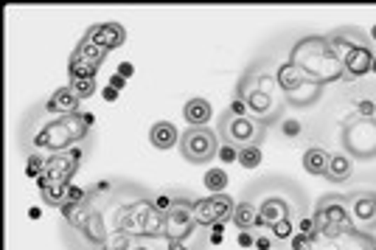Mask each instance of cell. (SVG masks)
I'll use <instances>...</instances> for the list:
<instances>
[{
    "mask_svg": "<svg viewBox=\"0 0 376 250\" xmlns=\"http://www.w3.org/2000/svg\"><path fill=\"white\" fill-rule=\"evenodd\" d=\"M90 124L93 115L90 113H56L48 101L39 104V110H31L20 127V144L28 149V155H59L70 146H76L79 141H84L90 135Z\"/></svg>",
    "mask_w": 376,
    "mask_h": 250,
    "instance_id": "6da1fadb",
    "label": "cell"
},
{
    "mask_svg": "<svg viewBox=\"0 0 376 250\" xmlns=\"http://www.w3.org/2000/svg\"><path fill=\"white\" fill-rule=\"evenodd\" d=\"M236 96L247 104V113L261 124V127H270L275 124L284 110H287V96L275 79L272 70H258L256 65L244 70V76L239 79L236 85Z\"/></svg>",
    "mask_w": 376,
    "mask_h": 250,
    "instance_id": "7a4b0ae2",
    "label": "cell"
},
{
    "mask_svg": "<svg viewBox=\"0 0 376 250\" xmlns=\"http://www.w3.org/2000/svg\"><path fill=\"white\" fill-rule=\"evenodd\" d=\"M326 42L332 48V54L337 56L340 68H343V76H365L371 73V62H374V45H371V37H365L360 28H351V25H343V28H334L326 34Z\"/></svg>",
    "mask_w": 376,
    "mask_h": 250,
    "instance_id": "3957f363",
    "label": "cell"
},
{
    "mask_svg": "<svg viewBox=\"0 0 376 250\" xmlns=\"http://www.w3.org/2000/svg\"><path fill=\"white\" fill-rule=\"evenodd\" d=\"M219 127H216V135L222 144L227 146H261L264 138H267V127H261L253 115H233V113H219L216 115Z\"/></svg>",
    "mask_w": 376,
    "mask_h": 250,
    "instance_id": "277c9868",
    "label": "cell"
},
{
    "mask_svg": "<svg viewBox=\"0 0 376 250\" xmlns=\"http://www.w3.org/2000/svg\"><path fill=\"white\" fill-rule=\"evenodd\" d=\"M343 146L354 161H376V118H360L343 124Z\"/></svg>",
    "mask_w": 376,
    "mask_h": 250,
    "instance_id": "5b68a950",
    "label": "cell"
},
{
    "mask_svg": "<svg viewBox=\"0 0 376 250\" xmlns=\"http://www.w3.org/2000/svg\"><path fill=\"white\" fill-rule=\"evenodd\" d=\"M219 146H222V141H219V135L213 130H208V127H188L186 132L180 135V146L177 149H180L186 163L199 166V163H211L219 155Z\"/></svg>",
    "mask_w": 376,
    "mask_h": 250,
    "instance_id": "8992f818",
    "label": "cell"
},
{
    "mask_svg": "<svg viewBox=\"0 0 376 250\" xmlns=\"http://www.w3.org/2000/svg\"><path fill=\"white\" fill-rule=\"evenodd\" d=\"M82 166V152L76 146L59 152V155H51L45 161V172L37 177V186L45 189L51 183H70V177L76 175V169Z\"/></svg>",
    "mask_w": 376,
    "mask_h": 250,
    "instance_id": "52a82bcc",
    "label": "cell"
},
{
    "mask_svg": "<svg viewBox=\"0 0 376 250\" xmlns=\"http://www.w3.org/2000/svg\"><path fill=\"white\" fill-rule=\"evenodd\" d=\"M196 231V220H194V200H186L177 194L175 208L163 217V237L169 242H186L188 237Z\"/></svg>",
    "mask_w": 376,
    "mask_h": 250,
    "instance_id": "ba28073f",
    "label": "cell"
},
{
    "mask_svg": "<svg viewBox=\"0 0 376 250\" xmlns=\"http://www.w3.org/2000/svg\"><path fill=\"white\" fill-rule=\"evenodd\" d=\"M256 206V211H258V228H272L275 223H281V220H287V217H295L298 220V214L303 211L301 206H303V200H289L287 194H264V200L261 203H253Z\"/></svg>",
    "mask_w": 376,
    "mask_h": 250,
    "instance_id": "9c48e42d",
    "label": "cell"
},
{
    "mask_svg": "<svg viewBox=\"0 0 376 250\" xmlns=\"http://www.w3.org/2000/svg\"><path fill=\"white\" fill-rule=\"evenodd\" d=\"M233 208H236V203L225 192L222 194H208L202 200H194V220L202 228H213V225H222L225 220H230Z\"/></svg>",
    "mask_w": 376,
    "mask_h": 250,
    "instance_id": "30bf717a",
    "label": "cell"
},
{
    "mask_svg": "<svg viewBox=\"0 0 376 250\" xmlns=\"http://www.w3.org/2000/svg\"><path fill=\"white\" fill-rule=\"evenodd\" d=\"M346 203V197H320L318 200V206H315V223H318V228H323L326 234H332V231H343V228H349V225H354L351 223V217H349V208L343 206Z\"/></svg>",
    "mask_w": 376,
    "mask_h": 250,
    "instance_id": "8fae6325",
    "label": "cell"
},
{
    "mask_svg": "<svg viewBox=\"0 0 376 250\" xmlns=\"http://www.w3.org/2000/svg\"><path fill=\"white\" fill-rule=\"evenodd\" d=\"M351 223L360 231H376V192H354L346 197Z\"/></svg>",
    "mask_w": 376,
    "mask_h": 250,
    "instance_id": "7c38bea8",
    "label": "cell"
},
{
    "mask_svg": "<svg viewBox=\"0 0 376 250\" xmlns=\"http://www.w3.org/2000/svg\"><path fill=\"white\" fill-rule=\"evenodd\" d=\"M275 79H278V85H281V90H284V96H287V101L292 104V99H295V93H301V90H306V87H320V85H315L312 79H309V73L301 68V65H295V62H284L278 70H275Z\"/></svg>",
    "mask_w": 376,
    "mask_h": 250,
    "instance_id": "4fadbf2b",
    "label": "cell"
},
{
    "mask_svg": "<svg viewBox=\"0 0 376 250\" xmlns=\"http://www.w3.org/2000/svg\"><path fill=\"white\" fill-rule=\"evenodd\" d=\"M82 39L90 42V45H99V48H104V51H113V48L124 45L127 31H124V25H118V23H96V25H90V28L84 31Z\"/></svg>",
    "mask_w": 376,
    "mask_h": 250,
    "instance_id": "5bb4252c",
    "label": "cell"
},
{
    "mask_svg": "<svg viewBox=\"0 0 376 250\" xmlns=\"http://www.w3.org/2000/svg\"><path fill=\"white\" fill-rule=\"evenodd\" d=\"M180 135H183V132H180L172 121H158V124H152V130H149V141H152V146L161 149V152L180 146Z\"/></svg>",
    "mask_w": 376,
    "mask_h": 250,
    "instance_id": "9a60e30c",
    "label": "cell"
},
{
    "mask_svg": "<svg viewBox=\"0 0 376 250\" xmlns=\"http://www.w3.org/2000/svg\"><path fill=\"white\" fill-rule=\"evenodd\" d=\"M183 118L188 121V127H205L211 118H213V107L208 99L202 96H194L183 104Z\"/></svg>",
    "mask_w": 376,
    "mask_h": 250,
    "instance_id": "2e32d148",
    "label": "cell"
},
{
    "mask_svg": "<svg viewBox=\"0 0 376 250\" xmlns=\"http://www.w3.org/2000/svg\"><path fill=\"white\" fill-rule=\"evenodd\" d=\"M351 175H354V161H351L346 152H332L326 177H329L332 183H346Z\"/></svg>",
    "mask_w": 376,
    "mask_h": 250,
    "instance_id": "e0dca14e",
    "label": "cell"
},
{
    "mask_svg": "<svg viewBox=\"0 0 376 250\" xmlns=\"http://www.w3.org/2000/svg\"><path fill=\"white\" fill-rule=\"evenodd\" d=\"M79 96L70 90V85L68 87H56L54 93H51V99H48V104L56 110V113H68V115H73V113H79Z\"/></svg>",
    "mask_w": 376,
    "mask_h": 250,
    "instance_id": "ac0fdd59",
    "label": "cell"
},
{
    "mask_svg": "<svg viewBox=\"0 0 376 250\" xmlns=\"http://www.w3.org/2000/svg\"><path fill=\"white\" fill-rule=\"evenodd\" d=\"M230 220H233V225H236L239 231H256V228H258V211H256V206L247 203V200L236 203Z\"/></svg>",
    "mask_w": 376,
    "mask_h": 250,
    "instance_id": "d6986e66",
    "label": "cell"
},
{
    "mask_svg": "<svg viewBox=\"0 0 376 250\" xmlns=\"http://www.w3.org/2000/svg\"><path fill=\"white\" fill-rule=\"evenodd\" d=\"M329 158H332V152H326L323 146H309V149L303 152V169H306L309 175H323V177H326Z\"/></svg>",
    "mask_w": 376,
    "mask_h": 250,
    "instance_id": "ffe728a7",
    "label": "cell"
},
{
    "mask_svg": "<svg viewBox=\"0 0 376 250\" xmlns=\"http://www.w3.org/2000/svg\"><path fill=\"white\" fill-rule=\"evenodd\" d=\"M68 186L70 183H51L45 189H39V197L45 206H54V208H62L68 203Z\"/></svg>",
    "mask_w": 376,
    "mask_h": 250,
    "instance_id": "44dd1931",
    "label": "cell"
},
{
    "mask_svg": "<svg viewBox=\"0 0 376 250\" xmlns=\"http://www.w3.org/2000/svg\"><path fill=\"white\" fill-rule=\"evenodd\" d=\"M68 73H70V79H96V73H99V65H93V62H87V59H82V56H70V65H68Z\"/></svg>",
    "mask_w": 376,
    "mask_h": 250,
    "instance_id": "7402d4cb",
    "label": "cell"
},
{
    "mask_svg": "<svg viewBox=\"0 0 376 250\" xmlns=\"http://www.w3.org/2000/svg\"><path fill=\"white\" fill-rule=\"evenodd\" d=\"M73 54H76V56H82V59H87V62H93V65H99V68H101V62H104V59H107V54H110V51H104V48H99V45H90V42H84V39H82V42H79V48H76V51H73Z\"/></svg>",
    "mask_w": 376,
    "mask_h": 250,
    "instance_id": "603a6c76",
    "label": "cell"
},
{
    "mask_svg": "<svg viewBox=\"0 0 376 250\" xmlns=\"http://www.w3.org/2000/svg\"><path fill=\"white\" fill-rule=\"evenodd\" d=\"M295 231H298V220H295V217H287V220H281V223H275V225L270 228L272 239H278V242L292 239V237H295Z\"/></svg>",
    "mask_w": 376,
    "mask_h": 250,
    "instance_id": "cb8c5ba5",
    "label": "cell"
},
{
    "mask_svg": "<svg viewBox=\"0 0 376 250\" xmlns=\"http://www.w3.org/2000/svg\"><path fill=\"white\" fill-rule=\"evenodd\" d=\"M175 203H177V194H169V192H161V194H155L152 197V211L155 214H161V217H166L172 208H175Z\"/></svg>",
    "mask_w": 376,
    "mask_h": 250,
    "instance_id": "d4e9b609",
    "label": "cell"
},
{
    "mask_svg": "<svg viewBox=\"0 0 376 250\" xmlns=\"http://www.w3.org/2000/svg\"><path fill=\"white\" fill-rule=\"evenodd\" d=\"M236 163H242L244 169H256L261 163V146H242Z\"/></svg>",
    "mask_w": 376,
    "mask_h": 250,
    "instance_id": "484cf974",
    "label": "cell"
},
{
    "mask_svg": "<svg viewBox=\"0 0 376 250\" xmlns=\"http://www.w3.org/2000/svg\"><path fill=\"white\" fill-rule=\"evenodd\" d=\"M205 186L211 189V194H222L225 186H227V175H225L222 169H211V172L205 175Z\"/></svg>",
    "mask_w": 376,
    "mask_h": 250,
    "instance_id": "4316f807",
    "label": "cell"
},
{
    "mask_svg": "<svg viewBox=\"0 0 376 250\" xmlns=\"http://www.w3.org/2000/svg\"><path fill=\"white\" fill-rule=\"evenodd\" d=\"M70 90L79 99H90L96 93V79H70Z\"/></svg>",
    "mask_w": 376,
    "mask_h": 250,
    "instance_id": "83f0119b",
    "label": "cell"
},
{
    "mask_svg": "<svg viewBox=\"0 0 376 250\" xmlns=\"http://www.w3.org/2000/svg\"><path fill=\"white\" fill-rule=\"evenodd\" d=\"M45 161H48V158H42V155H37V152H34V155H28V163H25V175L37 180V177H39V175L45 172Z\"/></svg>",
    "mask_w": 376,
    "mask_h": 250,
    "instance_id": "f1b7e54d",
    "label": "cell"
},
{
    "mask_svg": "<svg viewBox=\"0 0 376 250\" xmlns=\"http://www.w3.org/2000/svg\"><path fill=\"white\" fill-rule=\"evenodd\" d=\"M84 200H87V192L70 183V186H68V203H65V206H82Z\"/></svg>",
    "mask_w": 376,
    "mask_h": 250,
    "instance_id": "f546056e",
    "label": "cell"
},
{
    "mask_svg": "<svg viewBox=\"0 0 376 250\" xmlns=\"http://www.w3.org/2000/svg\"><path fill=\"white\" fill-rule=\"evenodd\" d=\"M219 158H222L225 163H236V161H239V149H236V146L222 144V146H219Z\"/></svg>",
    "mask_w": 376,
    "mask_h": 250,
    "instance_id": "4dcf8cb0",
    "label": "cell"
},
{
    "mask_svg": "<svg viewBox=\"0 0 376 250\" xmlns=\"http://www.w3.org/2000/svg\"><path fill=\"white\" fill-rule=\"evenodd\" d=\"M315 228H318V223H315V214H312V217H301V220H298V231H301V234L312 237V234H315Z\"/></svg>",
    "mask_w": 376,
    "mask_h": 250,
    "instance_id": "1f68e13d",
    "label": "cell"
},
{
    "mask_svg": "<svg viewBox=\"0 0 376 250\" xmlns=\"http://www.w3.org/2000/svg\"><path fill=\"white\" fill-rule=\"evenodd\" d=\"M292 248L295 250H312V237H306V234H295V237H292Z\"/></svg>",
    "mask_w": 376,
    "mask_h": 250,
    "instance_id": "d6a6232c",
    "label": "cell"
},
{
    "mask_svg": "<svg viewBox=\"0 0 376 250\" xmlns=\"http://www.w3.org/2000/svg\"><path fill=\"white\" fill-rule=\"evenodd\" d=\"M227 113H233V115H250V113H247V104H244L239 96H236V99L227 104Z\"/></svg>",
    "mask_w": 376,
    "mask_h": 250,
    "instance_id": "836d02e7",
    "label": "cell"
},
{
    "mask_svg": "<svg viewBox=\"0 0 376 250\" xmlns=\"http://www.w3.org/2000/svg\"><path fill=\"white\" fill-rule=\"evenodd\" d=\"M130 250H161L155 245V239H132Z\"/></svg>",
    "mask_w": 376,
    "mask_h": 250,
    "instance_id": "e575fe53",
    "label": "cell"
},
{
    "mask_svg": "<svg viewBox=\"0 0 376 250\" xmlns=\"http://www.w3.org/2000/svg\"><path fill=\"white\" fill-rule=\"evenodd\" d=\"M281 130H284V135H292V141L301 135V124H298V121H287Z\"/></svg>",
    "mask_w": 376,
    "mask_h": 250,
    "instance_id": "d590c367",
    "label": "cell"
},
{
    "mask_svg": "<svg viewBox=\"0 0 376 250\" xmlns=\"http://www.w3.org/2000/svg\"><path fill=\"white\" fill-rule=\"evenodd\" d=\"M239 245H242V248H253V245H256L253 231H239Z\"/></svg>",
    "mask_w": 376,
    "mask_h": 250,
    "instance_id": "8d00e7d4",
    "label": "cell"
},
{
    "mask_svg": "<svg viewBox=\"0 0 376 250\" xmlns=\"http://www.w3.org/2000/svg\"><path fill=\"white\" fill-rule=\"evenodd\" d=\"M118 73H121L124 79H130V76L135 73V68H132V62H121V65H118Z\"/></svg>",
    "mask_w": 376,
    "mask_h": 250,
    "instance_id": "74e56055",
    "label": "cell"
},
{
    "mask_svg": "<svg viewBox=\"0 0 376 250\" xmlns=\"http://www.w3.org/2000/svg\"><path fill=\"white\" fill-rule=\"evenodd\" d=\"M256 250H272V245H270V239H264V237H256V245H253Z\"/></svg>",
    "mask_w": 376,
    "mask_h": 250,
    "instance_id": "f35d334b",
    "label": "cell"
},
{
    "mask_svg": "<svg viewBox=\"0 0 376 250\" xmlns=\"http://www.w3.org/2000/svg\"><path fill=\"white\" fill-rule=\"evenodd\" d=\"M115 99H118V90L115 87H107L104 90V101H115Z\"/></svg>",
    "mask_w": 376,
    "mask_h": 250,
    "instance_id": "ab89813d",
    "label": "cell"
},
{
    "mask_svg": "<svg viewBox=\"0 0 376 250\" xmlns=\"http://www.w3.org/2000/svg\"><path fill=\"white\" fill-rule=\"evenodd\" d=\"M110 85H113L115 90H121V87H124V76H113V79H110Z\"/></svg>",
    "mask_w": 376,
    "mask_h": 250,
    "instance_id": "60d3db41",
    "label": "cell"
},
{
    "mask_svg": "<svg viewBox=\"0 0 376 250\" xmlns=\"http://www.w3.org/2000/svg\"><path fill=\"white\" fill-rule=\"evenodd\" d=\"M169 250H191L186 242H169Z\"/></svg>",
    "mask_w": 376,
    "mask_h": 250,
    "instance_id": "b9f144b4",
    "label": "cell"
},
{
    "mask_svg": "<svg viewBox=\"0 0 376 250\" xmlns=\"http://www.w3.org/2000/svg\"><path fill=\"white\" fill-rule=\"evenodd\" d=\"M371 73H376V56H374V62H371Z\"/></svg>",
    "mask_w": 376,
    "mask_h": 250,
    "instance_id": "7bdbcfd3",
    "label": "cell"
},
{
    "mask_svg": "<svg viewBox=\"0 0 376 250\" xmlns=\"http://www.w3.org/2000/svg\"><path fill=\"white\" fill-rule=\"evenodd\" d=\"M371 37H374V39H376V28H374V34H371Z\"/></svg>",
    "mask_w": 376,
    "mask_h": 250,
    "instance_id": "ee69618b",
    "label": "cell"
},
{
    "mask_svg": "<svg viewBox=\"0 0 376 250\" xmlns=\"http://www.w3.org/2000/svg\"><path fill=\"white\" fill-rule=\"evenodd\" d=\"M374 118H376V113H374Z\"/></svg>",
    "mask_w": 376,
    "mask_h": 250,
    "instance_id": "f6af8a7d",
    "label": "cell"
}]
</instances>
